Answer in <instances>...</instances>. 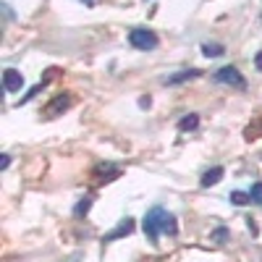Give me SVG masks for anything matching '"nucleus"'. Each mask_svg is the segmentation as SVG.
Masks as SVG:
<instances>
[{
    "instance_id": "f257e3e1",
    "label": "nucleus",
    "mask_w": 262,
    "mask_h": 262,
    "mask_svg": "<svg viewBox=\"0 0 262 262\" xmlns=\"http://www.w3.org/2000/svg\"><path fill=\"white\" fill-rule=\"evenodd\" d=\"M163 217H165V210H163V207H152V210L144 215L142 228H144V236L149 238L152 247H158V236H160V231H163Z\"/></svg>"
},
{
    "instance_id": "f03ea898",
    "label": "nucleus",
    "mask_w": 262,
    "mask_h": 262,
    "mask_svg": "<svg viewBox=\"0 0 262 262\" xmlns=\"http://www.w3.org/2000/svg\"><path fill=\"white\" fill-rule=\"evenodd\" d=\"M128 42H131V48H137V50H155L160 39H158V34L152 29L137 27V29L128 32Z\"/></svg>"
},
{
    "instance_id": "7ed1b4c3",
    "label": "nucleus",
    "mask_w": 262,
    "mask_h": 262,
    "mask_svg": "<svg viewBox=\"0 0 262 262\" xmlns=\"http://www.w3.org/2000/svg\"><path fill=\"white\" fill-rule=\"evenodd\" d=\"M215 81L231 84V86H236V90H244V86H247V79L238 74V69H233V66H223V69L215 74Z\"/></svg>"
},
{
    "instance_id": "20e7f679",
    "label": "nucleus",
    "mask_w": 262,
    "mask_h": 262,
    "mask_svg": "<svg viewBox=\"0 0 262 262\" xmlns=\"http://www.w3.org/2000/svg\"><path fill=\"white\" fill-rule=\"evenodd\" d=\"M3 90H6L8 95L21 92V90H24V76H21L16 69H6V71H3Z\"/></svg>"
},
{
    "instance_id": "39448f33",
    "label": "nucleus",
    "mask_w": 262,
    "mask_h": 262,
    "mask_svg": "<svg viewBox=\"0 0 262 262\" xmlns=\"http://www.w3.org/2000/svg\"><path fill=\"white\" fill-rule=\"evenodd\" d=\"M131 231H134V221H131V217H123V221L105 236V242H116V238H121V236H128Z\"/></svg>"
},
{
    "instance_id": "423d86ee",
    "label": "nucleus",
    "mask_w": 262,
    "mask_h": 262,
    "mask_svg": "<svg viewBox=\"0 0 262 262\" xmlns=\"http://www.w3.org/2000/svg\"><path fill=\"white\" fill-rule=\"evenodd\" d=\"M223 173H226V170H223L221 165H215V168L205 170V176H202V186H205V189H210V186H215V184H221Z\"/></svg>"
},
{
    "instance_id": "0eeeda50",
    "label": "nucleus",
    "mask_w": 262,
    "mask_h": 262,
    "mask_svg": "<svg viewBox=\"0 0 262 262\" xmlns=\"http://www.w3.org/2000/svg\"><path fill=\"white\" fill-rule=\"evenodd\" d=\"M118 176V165H111V163H105V165H97L95 168V179L97 181H111Z\"/></svg>"
},
{
    "instance_id": "6e6552de",
    "label": "nucleus",
    "mask_w": 262,
    "mask_h": 262,
    "mask_svg": "<svg viewBox=\"0 0 262 262\" xmlns=\"http://www.w3.org/2000/svg\"><path fill=\"white\" fill-rule=\"evenodd\" d=\"M69 102H71V97H69V95H58L55 100H50V102H48V107H45V111H48L50 116H55V113L66 111V107H69Z\"/></svg>"
},
{
    "instance_id": "1a4fd4ad",
    "label": "nucleus",
    "mask_w": 262,
    "mask_h": 262,
    "mask_svg": "<svg viewBox=\"0 0 262 262\" xmlns=\"http://www.w3.org/2000/svg\"><path fill=\"white\" fill-rule=\"evenodd\" d=\"M163 233L179 236V223H176V217H173L170 212H165V217H163Z\"/></svg>"
},
{
    "instance_id": "9d476101",
    "label": "nucleus",
    "mask_w": 262,
    "mask_h": 262,
    "mask_svg": "<svg viewBox=\"0 0 262 262\" xmlns=\"http://www.w3.org/2000/svg\"><path fill=\"white\" fill-rule=\"evenodd\" d=\"M200 126V116H184L181 121H179V131H191V128H196Z\"/></svg>"
},
{
    "instance_id": "9b49d317",
    "label": "nucleus",
    "mask_w": 262,
    "mask_h": 262,
    "mask_svg": "<svg viewBox=\"0 0 262 262\" xmlns=\"http://www.w3.org/2000/svg\"><path fill=\"white\" fill-rule=\"evenodd\" d=\"M196 76H200V71H196V69H191V71H181V74H176V76H170V79H168V84H179V81L196 79Z\"/></svg>"
},
{
    "instance_id": "f8f14e48",
    "label": "nucleus",
    "mask_w": 262,
    "mask_h": 262,
    "mask_svg": "<svg viewBox=\"0 0 262 262\" xmlns=\"http://www.w3.org/2000/svg\"><path fill=\"white\" fill-rule=\"evenodd\" d=\"M90 207H92V196H86V200H81V202L74 207V215H76V217H84L86 212H90Z\"/></svg>"
},
{
    "instance_id": "ddd939ff",
    "label": "nucleus",
    "mask_w": 262,
    "mask_h": 262,
    "mask_svg": "<svg viewBox=\"0 0 262 262\" xmlns=\"http://www.w3.org/2000/svg\"><path fill=\"white\" fill-rule=\"evenodd\" d=\"M226 50L221 45H202V55L205 58H217V55H223Z\"/></svg>"
},
{
    "instance_id": "4468645a",
    "label": "nucleus",
    "mask_w": 262,
    "mask_h": 262,
    "mask_svg": "<svg viewBox=\"0 0 262 262\" xmlns=\"http://www.w3.org/2000/svg\"><path fill=\"white\" fill-rule=\"evenodd\" d=\"M231 202H233V205H247V202H252V194H244V191H231Z\"/></svg>"
},
{
    "instance_id": "2eb2a0df",
    "label": "nucleus",
    "mask_w": 262,
    "mask_h": 262,
    "mask_svg": "<svg viewBox=\"0 0 262 262\" xmlns=\"http://www.w3.org/2000/svg\"><path fill=\"white\" fill-rule=\"evenodd\" d=\"M249 194H252V202H257V205H262V184H254Z\"/></svg>"
},
{
    "instance_id": "dca6fc26",
    "label": "nucleus",
    "mask_w": 262,
    "mask_h": 262,
    "mask_svg": "<svg viewBox=\"0 0 262 262\" xmlns=\"http://www.w3.org/2000/svg\"><path fill=\"white\" fill-rule=\"evenodd\" d=\"M226 236H228V231H226V228H217V231L212 233V238H215L217 244H226Z\"/></svg>"
},
{
    "instance_id": "f3484780",
    "label": "nucleus",
    "mask_w": 262,
    "mask_h": 262,
    "mask_svg": "<svg viewBox=\"0 0 262 262\" xmlns=\"http://www.w3.org/2000/svg\"><path fill=\"white\" fill-rule=\"evenodd\" d=\"M254 66H257V71H262V50L254 55Z\"/></svg>"
},
{
    "instance_id": "a211bd4d",
    "label": "nucleus",
    "mask_w": 262,
    "mask_h": 262,
    "mask_svg": "<svg viewBox=\"0 0 262 262\" xmlns=\"http://www.w3.org/2000/svg\"><path fill=\"white\" fill-rule=\"evenodd\" d=\"M8 165H11V158H8V155H3V158H0V168H3V170H6Z\"/></svg>"
},
{
    "instance_id": "6ab92c4d",
    "label": "nucleus",
    "mask_w": 262,
    "mask_h": 262,
    "mask_svg": "<svg viewBox=\"0 0 262 262\" xmlns=\"http://www.w3.org/2000/svg\"><path fill=\"white\" fill-rule=\"evenodd\" d=\"M84 3H92V0H84Z\"/></svg>"
}]
</instances>
